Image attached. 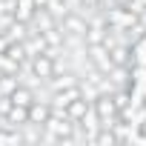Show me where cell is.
Returning a JSON list of instances; mask_svg holds the SVG:
<instances>
[{"label":"cell","instance_id":"6da1fadb","mask_svg":"<svg viewBox=\"0 0 146 146\" xmlns=\"http://www.w3.org/2000/svg\"><path fill=\"white\" fill-rule=\"evenodd\" d=\"M103 17H106V23H109L112 29H120V32H126V29H132L135 23L143 20V17H140L137 12H132L129 6H109V9L103 12Z\"/></svg>","mask_w":146,"mask_h":146},{"label":"cell","instance_id":"7a4b0ae2","mask_svg":"<svg viewBox=\"0 0 146 146\" xmlns=\"http://www.w3.org/2000/svg\"><path fill=\"white\" fill-rule=\"evenodd\" d=\"M57 29L66 35V37H83L86 32V15L80 9H69L60 20H57Z\"/></svg>","mask_w":146,"mask_h":146},{"label":"cell","instance_id":"3957f363","mask_svg":"<svg viewBox=\"0 0 146 146\" xmlns=\"http://www.w3.org/2000/svg\"><path fill=\"white\" fill-rule=\"evenodd\" d=\"M20 69H29L32 78H37V80H49V78L54 75V57H52L49 52H40V54L29 57Z\"/></svg>","mask_w":146,"mask_h":146},{"label":"cell","instance_id":"277c9868","mask_svg":"<svg viewBox=\"0 0 146 146\" xmlns=\"http://www.w3.org/2000/svg\"><path fill=\"white\" fill-rule=\"evenodd\" d=\"M83 52H86V57H89L92 69H95V72H100V75H109V72L115 69V63H112V57H109V49H106L103 43H89Z\"/></svg>","mask_w":146,"mask_h":146},{"label":"cell","instance_id":"5b68a950","mask_svg":"<svg viewBox=\"0 0 146 146\" xmlns=\"http://www.w3.org/2000/svg\"><path fill=\"white\" fill-rule=\"evenodd\" d=\"M29 32H32V23H26V20H12L9 26H6V37H9V43H23L26 37H29Z\"/></svg>","mask_w":146,"mask_h":146},{"label":"cell","instance_id":"8992f818","mask_svg":"<svg viewBox=\"0 0 146 146\" xmlns=\"http://www.w3.org/2000/svg\"><path fill=\"white\" fill-rule=\"evenodd\" d=\"M49 115H52L49 100H35V103L29 106V123H35V126H43V123L49 120Z\"/></svg>","mask_w":146,"mask_h":146},{"label":"cell","instance_id":"52a82bcc","mask_svg":"<svg viewBox=\"0 0 146 146\" xmlns=\"http://www.w3.org/2000/svg\"><path fill=\"white\" fill-rule=\"evenodd\" d=\"M6 126H12V129H23V126H29V109L12 103V109L6 112Z\"/></svg>","mask_w":146,"mask_h":146},{"label":"cell","instance_id":"ba28073f","mask_svg":"<svg viewBox=\"0 0 146 146\" xmlns=\"http://www.w3.org/2000/svg\"><path fill=\"white\" fill-rule=\"evenodd\" d=\"M89 109H92V100L80 95V98H75V100H72V103L66 106V117H69V120H75V123H78V120H80V117H83V115H86Z\"/></svg>","mask_w":146,"mask_h":146},{"label":"cell","instance_id":"9c48e42d","mask_svg":"<svg viewBox=\"0 0 146 146\" xmlns=\"http://www.w3.org/2000/svg\"><path fill=\"white\" fill-rule=\"evenodd\" d=\"M32 29L35 32H46V29H54L57 26V17H52L46 9H35V15H32Z\"/></svg>","mask_w":146,"mask_h":146},{"label":"cell","instance_id":"30bf717a","mask_svg":"<svg viewBox=\"0 0 146 146\" xmlns=\"http://www.w3.org/2000/svg\"><path fill=\"white\" fill-rule=\"evenodd\" d=\"M23 49H26V54H29V57H35V54L46 52L49 46H46V37H43L40 32H35V29H32V32H29V37L23 40Z\"/></svg>","mask_w":146,"mask_h":146},{"label":"cell","instance_id":"8fae6325","mask_svg":"<svg viewBox=\"0 0 146 146\" xmlns=\"http://www.w3.org/2000/svg\"><path fill=\"white\" fill-rule=\"evenodd\" d=\"M9 98H12V103H15V106H26V109H29V106L37 100V98H35V92H32V89H26L23 83H20V86H17V89H15Z\"/></svg>","mask_w":146,"mask_h":146},{"label":"cell","instance_id":"7c38bea8","mask_svg":"<svg viewBox=\"0 0 146 146\" xmlns=\"http://www.w3.org/2000/svg\"><path fill=\"white\" fill-rule=\"evenodd\" d=\"M35 9H37V3L35 0H15V17L17 20H32V15H35Z\"/></svg>","mask_w":146,"mask_h":146},{"label":"cell","instance_id":"4fadbf2b","mask_svg":"<svg viewBox=\"0 0 146 146\" xmlns=\"http://www.w3.org/2000/svg\"><path fill=\"white\" fill-rule=\"evenodd\" d=\"M40 9H46L52 17H57V20H60V17L69 12V3H66V0H46V3H43Z\"/></svg>","mask_w":146,"mask_h":146},{"label":"cell","instance_id":"5bb4252c","mask_svg":"<svg viewBox=\"0 0 146 146\" xmlns=\"http://www.w3.org/2000/svg\"><path fill=\"white\" fill-rule=\"evenodd\" d=\"M6 54L17 63V66H23L26 60H29V54H26V49H23V43H9L6 46Z\"/></svg>","mask_w":146,"mask_h":146},{"label":"cell","instance_id":"9a60e30c","mask_svg":"<svg viewBox=\"0 0 146 146\" xmlns=\"http://www.w3.org/2000/svg\"><path fill=\"white\" fill-rule=\"evenodd\" d=\"M17 86H20L17 75H0V95H12Z\"/></svg>","mask_w":146,"mask_h":146},{"label":"cell","instance_id":"2e32d148","mask_svg":"<svg viewBox=\"0 0 146 146\" xmlns=\"http://www.w3.org/2000/svg\"><path fill=\"white\" fill-rule=\"evenodd\" d=\"M20 72V66L6 54V52H0V75H17Z\"/></svg>","mask_w":146,"mask_h":146},{"label":"cell","instance_id":"e0dca14e","mask_svg":"<svg viewBox=\"0 0 146 146\" xmlns=\"http://www.w3.org/2000/svg\"><path fill=\"white\" fill-rule=\"evenodd\" d=\"M129 9L137 12V15L143 17V15H146V0H129Z\"/></svg>","mask_w":146,"mask_h":146},{"label":"cell","instance_id":"ac0fdd59","mask_svg":"<svg viewBox=\"0 0 146 146\" xmlns=\"http://www.w3.org/2000/svg\"><path fill=\"white\" fill-rule=\"evenodd\" d=\"M112 6H129V0H112Z\"/></svg>","mask_w":146,"mask_h":146}]
</instances>
